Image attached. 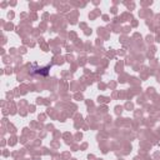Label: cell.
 Listing matches in <instances>:
<instances>
[{"mask_svg": "<svg viewBox=\"0 0 160 160\" xmlns=\"http://www.w3.org/2000/svg\"><path fill=\"white\" fill-rule=\"evenodd\" d=\"M50 69H51V65H46V66H41V68H39V66H36L35 64L31 66V70H30V72L32 74V75H41V76H48L49 75V71H50Z\"/></svg>", "mask_w": 160, "mask_h": 160, "instance_id": "obj_1", "label": "cell"}]
</instances>
